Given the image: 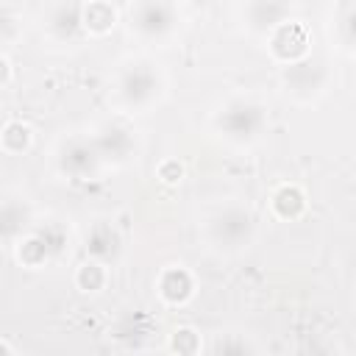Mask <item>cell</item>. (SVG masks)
I'll list each match as a JSON object with an SVG mask.
<instances>
[{
    "label": "cell",
    "instance_id": "cell-11",
    "mask_svg": "<svg viewBox=\"0 0 356 356\" xmlns=\"http://www.w3.org/2000/svg\"><path fill=\"white\" fill-rule=\"evenodd\" d=\"M78 28H81V6L78 3H64V6H58L56 11H53V17H50V31L56 33V36H61V39H72L75 33H78Z\"/></svg>",
    "mask_w": 356,
    "mask_h": 356
},
{
    "label": "cell",
    "instance_id": "cell-5",
    "mask_svg": "<svg viewBox=\"0 0 356 356\" xmlns=\"http://www.w3.org/2000/svg\"><path fill=\"white\" fill-rule=\"evenodd\" d=\"M97 159H100V153H97L95 145H89V142H83V139H75V142H70V145L64 147V153H61V167H64V172H70V175H86V172L95 170Z\"/></svg>",
    "mask_w": 356,
    "mask_h": 356
},
{
    "label": "cell",
    "instance_id": "cell-12",
    "mask_svg": "<svg viewBox=\"0 0 356 356\" xmlns=\"http://www.w3.org/2000/svg\"><path fill=\"white\" fill-rule=\"evenodd\" d=\"M273 209H275L278 217L292 220L306 209V197H303V192L298 186H281L275 192V197H273Z\"/></svg>",
    "mask_w": 356,
    "mask_h": 356
},
{
    "label": "cell",
    "instance_id": "cell-24",
    "mask_svg": "<svg viewBox=\"0 0 356 356\" xmlns=\"http://www.w3.org/2000/svg\"><path fill=\"white\" fill-rule=\"evenodd\" d=\"M11 350H14V348H11L8 342H0V353H11Z\"/></svg>",
    "mask_w": 356,
    "mask_h": 356
},
{
    "label": "cell",
    "instance_id": "cell-21",
    "mask_svg": "<svg viewBox=\"0 0 356 356\" xmlns=\"http://www.w3.org/2000/svg\"><path fill=\"white\" fill-rule=\"evenodd\" d=\"M14 36V19H11V14L8 11H3L0 8V44L3 42H8Z\"/></svg>",
    "mask_w": 356,
    "mask_h": 356
},
{
    "label": "cell",
    "instance_id": "cell-17",
    "mask_svg": "<svg viewBox=\"0 0 356 356\" xmlns=\"http://www.w3.org/2000/svg\"><path fill=\"white\" fill-rule=\"evenodd\" d=\"M28 142H31L28 125H22V122H8V125L3 128V147H6V150L19 153V150L28 147Z\"/></svg>",
    "mask_w": 356,
    "mask_h": 356
},
{
    "label": "cell",
    "instance_id": "cell-3",
    "mask_svg": "<svg viewBox=\"0 0 356 356\" xmlns=\"http://www.w3.org/2000/svg\"><path fill=\"white\" fill-rule=\"evenodd\" d=\"M250 234H253V220L242 209H228L220 217H214V222H211V236L222 248H242V245H248Z\"/></svg>",
    "mask_w": 356,
    "mask_h": 356
},
{
    "label": "cell",
    "instance_id": "cell-1",
    "mask_svg": "<svg viewBox=\"0 0 356 356\" xmlns=\"http://www.w3.org/2000/svg\"><path fill=\"white\" fill-rule=\"evenodd\" d=\"M131 22L142 36H164L175 25V8L167 0H139L131 11Z\"/></svg>",
    "mask_w": 356,
    "mask_h": 356
},
{
    "label": "cell",
    "instance_id": "cell-18",
    "mask_svg": "<svg viewBox=\"0 0 356 356\" xmlns=\"http://www.w3.org/2000/svg\"><path fill=\"white\" fill-rule=\"evenodd\" d=\"M200 348V342H197V334L192 331V328H178L175 331V337H172V350H178V353H195Z\"/></svg>",
    "mask_w": 356,
    "mask_h": 356
},
{
    "label": "cell",
    "instance_id": "cell-19",
    "mask_svg": "<svg viewBox=\"0 0 356 356\" xmlns=\"http://www.w3.org/2000/svg\"><path fill=\"white\" fill-rule=\"evenodd\" d=\"M39 236H42V242H44V248H47V253H58V250H61V245H64V234H61V228H58V225L44 228Z\"/></svg>",
    "mask_w": 356,
    "mask_h": 356
},
{
    "label": "cell",
    "instance_id": "cell-16",
    "mask_svg": "<svg viewBox=\"0 0 356 356\" xmlns=\"http://www.w3.org/2000/svg\"><path fill=\"white\" fill-rule=\"evenodd\" d=\"M17 253H19V261L28 264V267H39V264L50 256L39 234H36V236H28L25 242H19V250H17Z\"/></svg>",
    "mask_w": 356,
    "mask_h": 356
},
{
    "label": "cell",
    "instance_id": "cell-2",
    "mask_svg": "<svg viewBox=\"0 0 356 356\" xmlns=\"http://www.w3.org/2000/svg\"><path fill=\"white\" fill-rule=\"evenodd\" d=\"M261 122H264L261 108L250 106V103H234L217 120L220 131H225V136H231V139H250V136H256Z\"/></svg>",
    "mask_w": 356,
    "mask_h": 356
},
{
    "label": "cell",
    "instance_id": "cell-14",
    "mask_svg": "<svg viewBox=\"0 0 356 356\" xmlns=\"http://www.w3.org/2000/svg\"><path fill=\"white\" fill-rule=\"evenodd\" d=\"M28 225V211L19 203L0 206V236H17Z\"/></svg>",
    "mask_w": 356,
    "mask_h": 356
},
{
    "label": "cell",
    "instance_id": "cell-7",
    "mask_svg": "<svg viewBox=\"0 0 356 356\" xmlns=\"http://www.w3.org/2000/svg\"><path fill=\"white\" fill-rule=\"evenodd\" d=\"M192 289H195V281L192 275L184 270V267H170L164 270L161 281H159V292L167 303H184L192 298Z\"/></svg>",
    "mask_w": 356,
    "mask_h": 356
},
{
    "label": "cell",
    "instance_id": "cell-13",
    "mask_svg": "<svg viewBox=\"0 0 356 356\" xmlns=\"http://www.w3.org/2000/svg\"><path fill=\"white\" fill-rule=\"evenodd\" d=\"M95 147H97L100 156H125L128 147H131V136L122 128H106L95 139Z\"/></svg>",
    "mask_w": 356,
    "mask_h": 356
},
{
    "label": "cell",
    "instance_id": "cell-10",
    "mask_svg": "<svg viewBox=\"0 0 356 356\" xmlns=\"http://www.w3.org/2000/svg\"><path fill=\"white\" fill-rule=\"evenodd\" d=\"M81 25L92 33H106L114 25V8L106 0H89V6L81 8Z\"/></svg>",
    "mask_w": 356,
    "mask_h": 356
},
{
    "label": "cell",
    "instance_id": "cell-23",
    "mask_svg": "<svg viewBox=\"0 0 356 356\" xmlns=\"http://www.w3.org/2000/svg\"><path fill=\"white\" fill-rule=\"evenodd\" d=\"M6 81H8V61L0 58V83H6Z\"/></svg>",
    "mask_w": 356,
    "mask_h": 356
},
{
    "label": "cell",
    "instance_id": "cell-22",
    "mask_svg": "<svg viewBox=\"0 0 356 356\" xmlns=\"http://www.w3.org/2000/svg\"><path fill=\"white\" fill-rule=\"evenodd\" d=\"M214 350H217V353H220V350H222V353H231V350H250V345H248V342H217Z\"/></svg>",
    "mask_w": 356,
    "mask_h": 356
},
{
    "label": "cell",
    "instance_id": "cell-15",
    "mask_svg": "<svg viewBox=\"0 0 356 356\" xmlns=\"http://www.w3.org/2000/svg\"><path fill=\"white\" fill-rule=\"evenodd\" d=\"M75 284L83 289V292H97L103 284H106V273H103V264L95 259V261H86L78 267V275H75Z\"/></svg>",
    "mask_w": 356,
    "mask_h": 356
},
{
    "label": "cell",
    "instance_id": "cell-9",
    "mask_svg": "<svg viewBox=\"0 0 356 356\" xmlns=\"http://www.w3.org/2000/svg\"><path fill=\"white\" fill-rule=\"evenodd\" d=\"M86 250L92 253V259L97 261H108L111 256H117L120 250V236L111 225H95L89 239H86Z\"/></svg>",
    "mask_w": 356,
    "mask_h": 356
},
{
    "label": "cell",
    "instance_id": "cell-20",
    "mask_svg": "<svg viewBox=\"0 0 356 356\" xmlns=\"http://www.w3.org/2000/svg\"><path fill=\"white\" fill-rule=\"evenodd\" d=\"M159 178H161L164 184H178V181L184 178V167H181L178 161H164V164L159 167Z\"/></svg>",
    "mask_w": 356,
    "mask_h": 356
},
{
    "label": "cell",
    "instance_id": "cell-8",
    "mask_svg": "<svg viewBox=\"0 0 356 356\" xmlns=\"http://www.w3.org/2000/svg\"><path fill=\"white\" fill-rule=\"evenodd\" d=\"M248 17H250V25L259 31L278 28L286 17V3L284 0H250Z\"/></svg>",
    "mask_w": 356,
    "mask_h": 356
},
{
    "label": "cell",
    "instance_id": "cell-4",
    "mask_svg": "<svg viewBox=\"0 0 356 356\" xmlns=\"http://www.w3.org/2000/svg\"><path fill=\"white\" fill-rule=\"evenodd\" d=\"M309 47V36L303 31V25L298 22H281L273 33V53L281 58V61H295L306 53Z\"/></svg>",
    "mask_w": 356,
    "mask_h": 356
},
{
    "label": "cell",
    "instance_id": "cell-6",
    "mask_svg": "<svg viewBox=\"0 0 356 356\" xmlns=\"http://www.w3.org/2000/svg\"><path fill=\"white\" fill-rule=\"evenodd\" d=\"M156 89H159V81H156V75H153L150 70H145V67H134V70H128L125 78H122V97H125L128 103H147V100L156 95Z\"/></svg>",
    "mask_w": 356,
    "mask_h": 356
}]
</instances>
